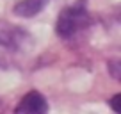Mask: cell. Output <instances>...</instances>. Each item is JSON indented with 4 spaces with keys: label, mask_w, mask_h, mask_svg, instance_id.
I'll return each mask as SVG.
<instances>
[{
    "label": "cell",
    "mask_w": 121,
    "mask_h": 114,
    "mask_svg": "<svg viewBox=\"0 0 121 114\" xmlns=\"http://www.w3.org/2000/svg\"><path fill=\"white\" fill-rule=\"evenodd\" d=\"M34 38L23 27L4 25L0 27V68H20L30 50L34 48Z\"/></svg>",
    "instance_id": "obj_1"
},
{
    "label": "cell",
    "mask_w": 121,
    "mask_h": 114,
    "mask_svg": "<svg viewBox=\"0 0 121 114\" xmlns=\"http://www.w3.org/2000/svg\"><path fill=\"white\" fill-rule=\"evenodd\" d=\"M91 25V14L84 4H73L64 7L59 13L55 22V34L64 41H71L73 38L86 31Z\"/></svg>",
    "instance_id": "obj_2"
},
{
    "label": "cell",
    "mask_w": 121,
    "mask_h": 114,
    "mask_svg": "<svg viewBox=\"0 0 121 114\" xmlns=\"http://www.w3.org/2000/svg\"><path fill=\"white\" fill-rule=\"evenodd\" d=\"M13 114H48V102L39 91L32 89L22 96Z\"/></svg>",
    "instance_id": "obj_3"
},
{
    "label": "cell",
    "mask_w": 121,
    "mask_h": 114,
    "mask_svg": "<svg viewBox=\"0 0 121 114\" xmlns=\"http://www.w3.org/2000/svg\"><path fill=\"white\" fill-rule=\"evenodd\" d=\"M48 2L50 0H20V2L14 4L13 13L22 16V18H32V16L39 14L46 7Z\"/></svg>",
    "instance_id": "obj_4"
},
{
    "label": "cell",
    "mask_w": 121,
    "mask_h": 114,
    "mask_svg": "<svg viewBox=\"0 0 121 114\" xmlns=\"http://www.w3.org/2000/svg\"><path fill=\"white\" fill-rule=\"evenodd\" d=\"M107 66H109V73H110V77H112L114 80H119L121 79V62H119V59H112V61H109L107 62Z\"/></svg>",
    "instance_id": "obj_5"
},
{
    "label": "cell",
    "mask_w": 121,
    "mask_h": 114,
    "mask_svg": "<svg viewBox=\"0 0 121 114\" xmlns=\"http://www.w3.org/2000/svg\"><path fill=\"white\" fill-rule=\"evenodd\" d=\"M119 98H121V95H114L112 98L109 100V105H110V109H112L116 114H119Z\"/></svg>",
    "instance_id": "obj_6"
}]
</instances>
